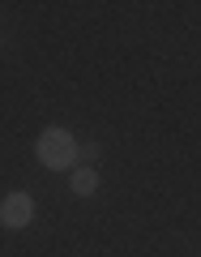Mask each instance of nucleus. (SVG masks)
Here are the masks:
<instances>
[{
    "instance_id": "nucleus-2",
    "label": "nucleus",
    "mask_w": 201,
    "mask_h": 257,
    "mask_svg": "<svg viewBox=\"0 0 201 257\" xmlns=\"http://www.w3.org/2000/svg\"><path fill=\"white\" fill-rule=\"evenodd\" d=\"M35 223V197L30 193H5V202H0V227H9V231H22Z\"/></svg>"
},
{
    "instance_id": "nucleus-4",
    "label": "nucleus",
    "mask_w": 201,
    "mask_h": 257,
    "mask_svg": "<svg viewBox=\"0 0 201 257\" xmlns=\"http://www.w3.org/2000/svg\"><path fill=\"white\" fill-rule=\"evenodd\" d=\"M77 159H86V167H90L94 159H99V146H82V150H77Z\"/></svg>"
},
{
    "instance_id": "nucleus-3",
    "label": "nucleus",
    "mask_w": 201,
    "mask_h": 257,
    "mask_svg": "<svg viewBox=\"0 0 201 257\" xmlns=\"http://www.w3.org/2000/svg\"><path fill=\"white\" fill-rule=\"evenodd\" d=\"M69 189H73L77 197H94V193H99V172H94V167H77V172L69 176Z\"/></svg>"
},
{
    "instance_id": "nucleus-1",
    "label": "nucleus",
    "mask_w": 201,
    "mask_h": 257,
    "mask_svg": "<svg viewBox=\"0 0 201 257\" xmlns=\"http://www.w3.org/2000/svg\"><path fill=\"white\" fill-rule=\"evenodd\" d=\"M35 159L47 167V172H64V167L77 163V142L69 128H43L35 142Z\"/></svg>"
}]
</instances>
